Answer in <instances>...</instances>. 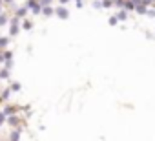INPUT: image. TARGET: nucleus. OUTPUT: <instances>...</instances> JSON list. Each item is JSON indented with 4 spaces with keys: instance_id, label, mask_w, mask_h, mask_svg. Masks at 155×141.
<instances>
[{
    "instance_id": "1",
    "label": "nucleus",
    "mask_w": 155,
    "mask_h": 141,
    "mask_svg": "<svg viewBox=\"0 0 155 141\" xmlns=\"http://www.w3.org/2000/svg\"><path fill=\"white\" fill-rule=\"evenodd\" d=\"M57 13H58V17H62V19H66V17H68V11H66L64 8H60V9H57Z\"/></svg>"
},
{
    "instance_id": "2",
    "label": "nucleus",
    "mask_w": 155,
    "mask_h": 141,
    "mask_svg": "<svg viewBox=\"0 0 155 141\" xmlns=\"http://www.w3.org/2000/svg\"><path fill=\"white\" fill-rule=\"evenodd\" d=\"M44 2H49V0H44Z\"/></svg>"
}]
</instances>
